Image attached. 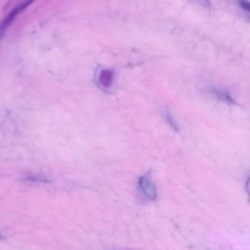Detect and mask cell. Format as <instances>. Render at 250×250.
<instances>
[{
	"label": "cell",
	"instance_id": "1",
	"mask_svg": "<svg viewBox=\"0 0 250 250\" xmlns=\"http://www.w3.org/2000/svg\"><path fill=\"white\" fill-rule=\"evenodd\" d=\"M139 188L143 194L149 200H155L157 197V190L154 182L152 181L150 174L146 173L140 177Z\"/></svg>",
	"mask_w": 250,
	"mask_h": 250
},
{
	"label": "cell",
	"instance_id": "2",
	"mask_svg": "<svg viewBox=\"0 0 250 250\" xmlns=\"http://www.w3.org/2000/svg\"><path fill=\"white\" fill-rule=\"evenodd\" d=\"M33 0H28L27 2H25V3H23L22 5H21L20 7H18V8H16L15 10H13L7 17H6V19L3 21V22L0 24V37L2 36V34H3V32L9 27V25L11 24V22H13L14 21V20L16 19V17L18 16V14L19 13H21V11H22L26 6H28L29 5V3H31Z\"/></svg>",
	"mask_w": 250,
	"mask_h": 250
},
{
	"label": "cell",
	"instance_id": "3",
	"mask_svg": "<svg viewBox=\"0 0 250 250\" xmlns=\"http://www.w3.org/2000/svg\"><path fill=\"white\" fill-rule=\"evenodd\" d=\"M113 72L109 69H104L100 72L99 82L104 88H109L112 85Z\"/></svg>",
	"mask_w": 250,
	"mask_h": 250
},
{
	"label": "cell",
	"instance_id": "4",
	"mask_svg": "<svg viewBox=\"0 0 250 250\" xmlns=\"http://www.w3.org/2000/svg\"><path fill=\"white\" fill-rule=\"evenodd\" d=\"M238 3L241 6V8L250 15V2L247 0H238Z\"/></svg>",
	"mask_w": 250,
	"mask_h": 250
},
{
	"label": "cell",
	"instance_id": "5",
	"mask_svg": "<svg viewBox=\"0 0 250 250\" xmlns=\"http://www.w3.org/2000/svg\"><path fill=\"white\" fill-rule=\"evenodd\" d=\"M246 190H247V193H248V196L250 198V177L247 181V184H246Z\"/></svg>",
	"mask_w": 250,
	"mask_h": 250
},
{
	"label": "cell",
	"instance_id": "6",
	"mask_svg": "<svg viewBox=\"0 0 250 250\" xmlns=\"http://www.w3.org/2000/svg\"><path fill=\"white\" fill-rule=\"evenodd\" d=\"M0 239H2V236H1V235H0Z\"/></svg>",
	"mask_w": 250,
	"mask_h": 250
}]
</instances>
